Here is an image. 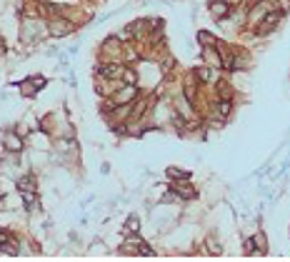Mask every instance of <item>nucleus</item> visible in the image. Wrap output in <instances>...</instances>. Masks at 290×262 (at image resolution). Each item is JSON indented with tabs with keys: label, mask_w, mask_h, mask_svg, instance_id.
Instances as JSON below:
<instances>
[{
	"label": "nucleus",
	"mask_w": 290,
	"mask_h": 262,
	"mask_svg": "<svg viewBox=\"0 0 290 262\" xmlns=\"http://www.w3.org/2000/svg\"><path fill=\"white\" fill-rule=\"evenodd\" d=\"M173 190L180 195V198H195V190H193L188 182H183V180H180V182H173Z\"/></svg>",
	"instance_id": "nucleus-5"
},
{
	"label": "nucleus",
	"mask_w": 290,
	"mask_h": 262,
	"mask_svg": "<svg viewBox=\"0 0 290 262\" xmlns=\"http://www.w3.org/2000/svg\"><path fill=\"white\" fill-rule=\"evenodd\" d=\"M88 3H93V0H88Z\"/></svg>",
	"instance_id": "nucleus-13"
},
{
	"label": "nucleus",
	"mask_w": 290,
	"mask_h": 262,
	"mask_svg": "<svg viewBox=\"0 0 290 262\" xmlns=\"http://www.w3.org/2000/svg\"><path fill=\"white\" fill-rule=\"evenodd\" d=\"M5 245H10V237H8V232L3 227H0V250H3Z\"/></svg>",
	"instance_id": "nucleus-10"
},
{
	"label": "nucleus",
	"mask_w": 290,
	"mask_h": 262,
	"mask_svg": "<svg viewBox=\"0 0 290 262\" xmlns=\"http://www.w3.org/2000/svg\"><path fill=\"white\" fill-rule=\"evenodd\" d=\"M278 20H280V13H270V15H265V18H263V23H260V25H263V30H268V28H273Z\"/></svg>",
	"instance_id": "nucleus-6"
},
{
	"label": "nucleus",
	"mask_w": 290,
	"mask_h": 262,
	"mask_svg": "<svg viewBox=\"0 0 290 262\" xmlns=\"http://www.w3.org/2000/svg\"><path fill=\"white\" fill-rule=\"evenodd\" d=\"M138 230H140L138 217H128V222H125V232H128V235H133V232H138Z\"/></svg>",
	"instance_id": "nucleus-7"
},
{
	"label": "nucleus",
	"mask_w": 290,
	"mask_h": 262,
	"mask_svg": "<svg viewBox=\"0 0 290 262\" xmlns=\"http://www.w3.org/2000/svg\"><path fill=\"white\" fill-rule=\"evenodd\" d=\"M0 142H3V150H5V152H13V155H20V152L25 150V145H28L25 135H20L18 127L0 133Z\"/></svg>",
	"instance_id": "nucleus-2"
},
{
	"label": "nucleus",
	"mask_w": 290,
	"mask_h": 262,
	"mask_svg": "<svg viewBox=\"0 0 290 262\" xmlns=\"http://www.w3.org/2000/svg\"><path fill=\"white\" fill-rule=\"evenodd\" d=\"M48 30H50V38H65L75 30V23L70 18H65L63 13H55L50 20H48Z\"/></svg>",
	"instance_id": "nucleus-3"
},
{
	"label": "nucleus",
	"mask_w": 290,
	"mask_h": 262,
	"mask_svg": "<svg viewBox=\"0 0 290 262\" xmlns=\"http://www.w3.org/2000/svg\"><path fill=\"white\" fill-rule=\"evenodd\" d=\"M228 3H230V5H238V3H240V0H228Z\"/></svg>",
	"instance_id": "nucleus-12"
},
{
	"label": "nucleus",
	"mask_w": 290,
	"mask_h": 262,
	"mask_svg": "<svg viewBox=\"0 0 290 262\" xmlns=\"http://www.w3.org/2000/svg\"><path fill=\"white\" fill-rule=\"evenodd\" d=\"M253 242H255V247H258L260 252L268 250V240H265V235H255V237H253Z\"/></svg>",
	"instance_id": "nucleus-8"
},
{
	"label": "nucleus",
	"mask_w": 290,
	"mask_h": 262,
	"mask_svg": "<svg viewBox=\"0 0 290 262\" xmlns=\"http://www.w3.org/2000/svg\"><path fill=\"white\" fill-rule=\"evenodd\" d=\"M30 82L35 85V90H43L48 80H45V78H40V75H33V78H30Z\"/></svg>",
	"instance_id": "nucleus-9"
},
{
	"label": "nucleus",
	"mask_w": 290,
	"mask_h": 262,
	"mask_svg": "<svg viewBox=\"0 0 290 262\" xmlns=\"http://www.w3.org/2000/svg\"><path fill=\"white\" fill-rule=\"evenodd\" d=\"M0 55H5V38H3V33H0Z\"/></svg>",
	"instance_id": "nucleus-11"
},
{
	"label": "nucleus",
	"mask_w": 290,
	"mask_h": 262,
	"mask_svg": "<svg viewBox=\"0 0 290 262\" xmlns=\"http://www.w3.org/2000/svg\"><path fill=\"white\" fill-rule=\"evenodd\" d=\"M230 8L233 5L228 3V0H213V3H210V15L220 20V18H225L228 13H230Z\"/></svg>",
	"instance_id": "nucleus-4"
},
{
	"label": "nucleus",
	"mask_w": 290,
	"mask_h": 262,
	"mask_svg": "<svg viewBox=\"0 0 290 262\" xmlns=\"http://www.w3.org/2000/svg\"><path fill=\"white\" fill-rule=\"evenodd\" d=\"M50 35L48 30V20H43V15H23V23H20V42L23 45H38V42H43L45 38Z\"/></svg>",
	"instance_id": "nucleus-1"
}]
</instances>
